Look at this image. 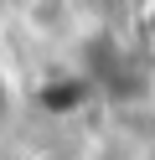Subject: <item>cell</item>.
I'll use <instances>...</instances> for the list:
<instances>
[{
    "label": "cell",
    "mask_w": 155,
    "mask_h": 160,
    "mask_svg": "<svg viewBox=\"0 0 155 160\" xmlns=\"http://www.w3.org/2000/svg\"><path fill=\"white\" fill-rule=\"evenodd\" d=\"M21 119H26V83H21L16 62L0 52V145L21 129Z\"/></svg>",
    "instance_id": "6da1fadb"
},
{
    "label": "cell",
    "mask_w": 155,
    "mask_h": 160,
    "mask_svg": "<svg viewBox=\"0 0 155 160\" xmlns=\"http://www.w3.org/2000/svg\"><path fill=\"white\" fill-rule=\"evenodd\" d=\"M140 31H145V52L155 57V0H145V21H140Z\"/></svg>",
    "instance_id": "7a4b0ae2"
}]
</instances>
